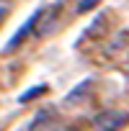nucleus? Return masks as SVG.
<instances>
[{"mask_svg":"<svg viewBox=\"0 0 129 131\" xmlns=\"http://www.w3.org/2000/svg\"><path fill=\"white\" fill-rule=\"evenodd\" d=\"M129 126V111H103L93 118V131H121Z\"/></svg>","mask_w":129,"mask_h":131,"instance_id":"1","label":"nucleus"},{"mask_svg":"<svg viewBox=\"0 0 129 131\" xmlns=\"http://www.w3.org/2000/svg\"><path fill=\"white\" fill-rule=\"evenodd\" d=\"M29 131H62V126L57 123V118H54L52 111H41V113L36 116V121L31 123Z\"/></svg>","mask_w":129,"mask_h":131,"instance_id":"2","label":"nucleus"},{"mask_svg":"<svg viewBox=\"0 0 129 131\" xmlns=\"http://www.w3.org/2000/svg\"><path fill=\"white\" fill-rule=\"evenodd\" d=\"M44 90H47V88H44V85H39V88H34V90H29V93H23V95H21L18 100H21V103H29V100H31L34 95H39V93H44Z\"/></svg>","mask_w":129,"mask_h":131,"instance_id":"3","label":"nucleus"},{"mask_svg":"<svg viewBox=\"0 0 129 131\" xmlns=\"http://www.w3.org/2000/svg\"><path fill=\"white\" fill-rule=\"evenodd\" d=\"M98 3H101V0H80V5H78V13H85V10L96 8Z\"/></svg>","mask_w":129,"mask_h":131,"instance_id":"4","label":"nucleus"},{"mask_svg":"<svg viewBox=\"0 0 129 131\" xmlns=\"http://www.w3.org/2000/svg\"><path fill=\"white\" fill-rule=\"evenodd\" d=\"M62 131H75V128H62Z\"/></svg>","mask_w":129,"mask_h":131,"instance_id":"5","label":"nucleus"}]
</instances>
